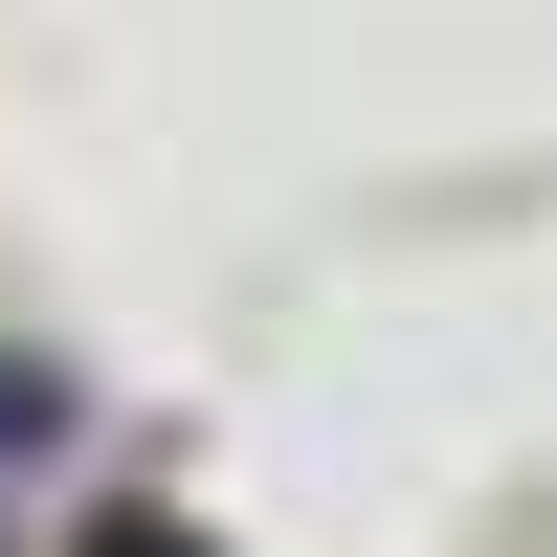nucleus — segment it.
Instances as JSON below:
<instances>
[{
	"label": "nucleus",
	"mask_w": 557,
	"mask_h": 557,
	"mask_svg": "<svg viewBox=\"0 0 557 557\" xmlns=\"http://www.w3.org/2000/svg\"><path fill=\"white\" fill-rule=\"evenodd\" d=\"M23 446H67V380H45V357H0V469H23Z\"/></svg>",
	"instance_id": "nucleus-1"
},
{
	"label": "nucleus",
	"mask_w": 557,
	"mask_h": 557,
	"mask_svg": "<svg viewBox=\"0 0 557 557\" xmlns=\"http://www.w3.org/2000/svg\"><path fill=\"white\" fill-rule=\"evenodd\" d=\"M112 557H201V535H112Z\"/></svg>",
	"instance_id": "nucleus-2"
}]
</instances>
